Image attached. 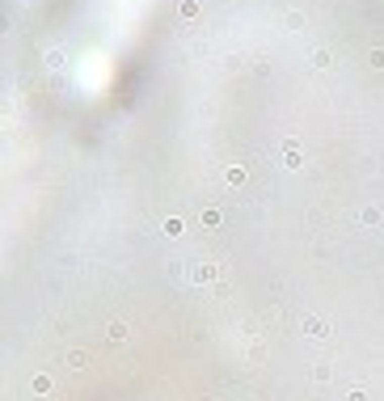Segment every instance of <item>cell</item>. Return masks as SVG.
Wrapping results in <instances>:
<instances>
[{
  "mask_svg": "<svg viewBox=\"0 0 384 401\" xmlns=\"http://www.w3.org/2000/svg\"><path fill=\"white\" fill-rule=\"evenodd\" d=\"M177 17H182V21H195V17H199V0H177Z\"/></svg>",
  "mask_w": 384,
  "mask_h": 401,
  "instance_id": "7a4b0ae2",
  "label": "cell"
},
{
  "mask_svg": "<svg viewBox=\"0 0 384 401\" xmlns=\"http://www.w3.org/2000/svg\"><path fill=\"white\" fill-rule=\"evenodd\" d=\"M224 182H228V186H241V182H245V169H241V165H228V169H224Z\"/></svg>",
  "mask_w": 384,
  "mask_h": 401,
  "instance_id": "277c9868",
  "label": "cell"
},
{
  "mask_svg": "<svg viewBox=\"0 0 384 401\" xmlns=\"http://www.w3.org/2000/svg\"><path fill=\"white\" fill-rule=\"evenodd\" d=\"M34 393H51V376H34Z\"/></svg>",
  "mask_w": 384,
  "mask_h": 401,
  "instance_id": "8fae6325",
  "label": "cell"
},
{
  "mask_svg": "<svg viewBox=\"0 0 384 401\" xmlns=\"http://www.w3.org/2000/svg\"><path fill=\"white\" fill-rule=\"evenodd\" d=\"M182 228H186V224L177 220V216H173V220H165V232H169V237H182Z\"/></svg>",
  "mask_w": 384,
  "mask_h": 401,
  "instance_id": "ba28073f",
  "label": "cell"
},
{
  "mask_svg": "<svg viewBox=\"0 0 384 401\" xmlns=\"http://www.w3.org/2000/svg\"><path fill=\"white\" fill-rule=\"evenodd\" d=\"M283 165H287V169H300V165H304V157H300V148H296V144H287V148H283Z\"/></svg>",
  "mask_w": 384,
  "mask_h": 401,
  "instance_id": "3957f363",
  "label": "cell"
},
{
  "mask_svg": "<svg viewBox=\"0 0 384 401\" xmlns=\"http://www.w3.org/2000/svg\"><path fill=\"white\" fill-rule=\"evenodd\" d=\"M329 64H333V60H329V51H325V46H317V51H313V68H321V72H325Z\"/></svg>",
  "mask_w": 384,
  "mask_h": 401,
  "instance_id": "8992f818",
  "label": "cell"
},
{
  "mask_svg": "<svg viewBox=\"0 0 384 401\" xmlns=\"http://www.w3.org/2000/svg\"><path fill=\"white\" fill-rule=\"evenodd\" d=\"M195 279H199V283H211V279H215V266H199Z\"/></svg>",
  "mask_w": 384,
  "mask_h": 401,
  "instance_id": "30bf717a",
  "label": "cell"
},
{
  "mask_svg": "<svg viewBox=\"0 0 384 401\" xmlns=\"http://www.w3.org/2000/svg\"><path fill=\"white\" fill-rule=\"evenodd\" d=\"M46 68H64V51H55V46H51V51H46Z\"/></svg>",
  "mask_w": 384,
  "mask_h": 401,
  "instance_id": "9c48e42d",
  "label": "cell"
},
{
  "mask_svg": "<svg viewBox=\"0 0 384 401\" xmlns=\"http://www.w3.org/2000/svg\"><path fill=\"white\" fill-rule=\"evenodd\" d=\"M367 60H371V68H384V51H380V46H376V51H371Z\"/></svg>",
  "mask_w": 384,
  "mask_h": 401,
  "instance_id": "7c38bea8",
  "label": "cell"
},
{
  "mask_svg": "<svg viewBox=\"0 0 384 401\" xmlns=\"http://www.w3.org/2000/svg\"><path fill=\"white\" fill-rule=\"evenodd\" d=\"M304 334H308V338H325V334H329V325H325V321H317V317H304Z\"/></svg>",
  "mask_w": 384,
  "mask_h": 401,
  "instance_id": "6da1fadb",
  "label": "cell"
},
{
  "mask_svg": "<svg viewBox=\"0 0 384 401\" xmlns=\"http://www.w3.org/2000/svg\"><path fill=\"white\" fill-rule=\"evenodd\" d=\"M283 26H287V30H304V13H296V9H292V13L283 17Z\"/></svg>",
  "mask_w": 384,
  "mask_h": 401,
  "instance_id": "52a82bcc",
  "label": "cell"
},
{
  "mask_svg": "<svg viewBox=\"0 0 384 401\" xmlns=\"http://www.w3.org/2000/svg\"><path fill=\"white\" fill-rule=\"evenodd\" d=\"M351 401H367V393H359V388H351Z\"/></svg>",
  "mask_w": 384,
  "mask_h": 401,
  "instance_id": "4fadbf2b",
  "label": "cell"
},
{
  "mask_svg": "<svg viewBox=\"0 0 384 401\" xmlns=\"http://www.w3.org/2000/svg\"><path fill=\"white\" fill-rule=\"evenodd\" d=\"M359 224H367V228H376V224H380V207H363V211H359Z\"/></svg>",
  "mask_w": 384,
  "mask_h": 401,
  "instance_id": "5b68a950",
  "label": "cell"
}]
</instances>
